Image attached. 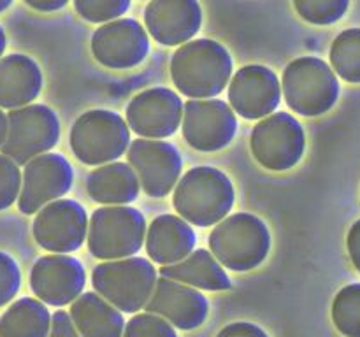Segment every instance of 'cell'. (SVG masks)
<instances>
[{"instance_id": "cell-1", "label": "cell", "mask_w": 360, "mask_h": 337, "mask_svg": "<svg viewBox=\"0 0 360 337\" xmlns=\"http://www.w3.org/2000/svg\"><path fill=\"white\" fill-rule=\"evenodd\" d=\"M227 49L211 39H195L179 46L171 60V77L181 95L211 98L224 91L232 76Z\"/></svg>"}, {"instance_id": "cell-2", "label": "cell", "mask_w": 360, "mask_h": 337, "mask_svg": "<svg viewBox=\"0 0 360 337\" xmlns=\"http://www.w3.org/2000/svg\"><path fill=\"white\" fill-rule=\"evenodd\" d=\"M234 199V186L227 174L214 167H193L176 185L172 204L188 223L211 227L227 218Z\"/></svg>"}, {"instance_id": "cell-3", "label": "cell", "mask_w": 360, "mask_h": 337, "mask_svg": "<svg viewBox=\"0 0 360 337\" xmlns=\"http://www.w3.org/2000/svg\"><path fill=\"white\" fill-rule=\"evenodd\" d=\"M210 248L224 267L248 272L269 255V228L255 214L236 213L217 223L210 235Z\"/></svg>"}, {"instance_id": "cell-4", "label": "cell", "mask_w": 360, "mask_h": 337, "mask_svg": "<svg viewBox=\"0 0 360 337\" xmlns=\"http://www.w3.org/2000/svg\"><path fill=\"white\" fill-rule=\"evenodd\" d=\"M157 281L153 263L141 256L108 260L91 272L95 291L122 312H137L146 308Z\"/></svg>"}, {"instance_id": "cell-5", "label": "cell", "mask_w": 360, "mask_h": 337, "mask_svg": "<svg viewBox=\"0 0 360 337\" xmlns=\"http://www.w3.org/2000/svg\"><path fill=\"white\" fill-rule=\"evenodd\" d=\"M334 69L315 56H302L287 65L281 90L288 107L301 116L315 118L329 112L340 97Z\"/></svg>"}, {"instance_id": "cell-6", "label": "cell", "mask_w": 360, "mask_h": 337, "mask_svg": "<svg viewBox=\"0 0 360 337\" xmlns=\"http://www.w3.org/2000/svg\"><path fill=\"white\" fill-rule=\"evenodd\" d=\"M146 220L129 206H108L95 211L88 225V249L95 258L120 260L134 256L146 242Z\"/></svg>"}, {"instance_id": "cell-7", "label": "cell", "mask_w": 360, "mask_h": 337, "mask_svg": "<svg viewBox=\"0 0 360 337\" xmlns=\"http://www.w3.org/2000/svg\"><path fill=\"white\" fill-rule=\"evenodd\" d=\"M69 140L72 153L84 165L111 164L129 150V123L118 112L94 109L74 121Z\"/></svg>"}, {"instance_id": "cell-8", "label": "cell", "mask_w": 360, "mask_h": 337, "mask_svg": "<svg viewBox=\"0 0 360 337\" xmlns=\"http://www.w3.org/2000/svg\"><path fill=\"white\" fill-rule=\"evenodd\" d=\"M6 143L2 153L25 165L39 154L48 153L60 140V121L56 112L44 104H28L11 109L7 114Z\"/></svg>"}, {"instance_id": "cell-9", "label": "cell", "mask_w": 360, "mask_h": 337, "mask_svg": "<svg viewBox=\"0 0 360 337\" xmlns=\"http://www.w3.org/2000/svg\"><path fill=\"white\" fill-rule=\"evenodd\" d=\"M250 147L262 167L283 172L301 161L306 133L301 123L288 112H273L255 125Z\"/></svg>"}, {"instance_id": "cell-10", "label": "cell", "mask_w": 360, "mask_h": 337, "mask_svg": "<svg viewBox=\"0 0 360 337\" xmlns=\"http://www.w3.org/2000/svg\"><path fill=\"white\" fill-rule=\"evenodd\" d=\"M183 137L197 151L211 153L227 147L238 132L236 111L218 98H195L185 104Z\"/></svg>"}, {"instance_id": "cell-11", "label": "cell", "mask_w": 360, "mask_h": 337, "mask_svg": "<svg viewBox=\"0 0 360 337\" xmlns=\"http://www.w3.org/2000/svg\"><path fill=\"white\" fill-rule=\"evenodd\" d=\"M127 160L136 171L141 188L153 199L167 197L181 176L183 160L172 144L155 139H137L127 150Z\"/></svg>"}, {"instance_id": "cell-12", "label": "cell", "mask_w": 360, "mask_h": 337, "mask_svg": "<svg viewBox=\"0 0 360 337\" xmlns=\"http://www.w3.org/2000/svg\"><path fill=\"white\" fill-rule=\"evenodd\" d=\"M74 171L65 157L44 153L35 157L23 168L18 207L23 214H35L53 200H58L72 188Z\"/></svg>"}, {"instance_id": "cell-13", "label": "cell", "mask_w": 360, "mask_h": 337, "mask_svg": "<svg viewBox=\"0 0 360 337\" xmlns=\"http://www.w3.org/2000/svg\"><path fill=\"white\" fill-rule=\"evenodd\" d=\"M88 216L79 202L58 199L42 207L34 220V239L51 253H72L88 237Z\"/></svg>"}, {"instance_id": "cell-14", "label": "cell", "mask_w": 360, "mask_h": 337, "mask_svg": "<svg viewBox=\"0 0 360 337\" xmlns=\"http://www.w3.org/2000/svg\"><path fill=\"white\" fill-rule=\"evenodd\" d=\"M91 53L95 60L108 69H132L146 60L150 37L139 21L118 18L95 30L91 35Z\"/></svg>"}, {"instance_id": "cell-15", "label": "cell", "mask_w": 360, "mask_h": 337, "mask_svg": "<svg viewBox=\"0 0 360 337\" xmlns=\"http://www.w3.org/2000/svg\"><path fill=\"white\" fill-rule=\"evenodd\" d=\"M183 111L185 105L176 91L164 86L150 88L130 100L127 123L144 139H167L181 125Z\"/></svg>"}, {"instance_id": "cell-16", "label": "cell", "mask_w": 360, "mask_h": 337, "mask_svg": "<svg viewBox=\"0 0 360 337\" xmlns=\"http://www.w3.org/2000/svg\"><path fill=\"white\" fill-rule=\"evenodd\" d=\"M86 274L77 258L62 253L41 256L30 270V288L48 305L72 304L83 293Z\"/></svg>"}, {"instance_id": "cell-17", "label": "cell", "mask_w": 360, "mask_h": 337, "mask_svg": "<svg viewBox=\"0 0 360 337\" xmlns=\"http://www.w3.org/2000/svg\"><path fill=\"white\" fill-rule=\"evenodd\" d=\"M281 84L276 74L264 65H246L229 84L231 107L245 119H262L273 114L281 100Z\"/></svg>"}, {"instance_id": "cell-18", "label": "cell", "mask_w": 360, "mask_h": 337, "mask_svg": "<svg viewBox=\"0 0 360 337\" xmlns=\"http://www.w3.org/2000/svg\"><path fill=\"white\" fill-rule=\"evenodd\" d=\"M144 309L165 318L176 329L193 330L206 322L210 302L197 288L162 276Z\"/></svg>"}, {"instance_id": "cell-19", "label": "cell", "mask_w": 360, "mask_h": 337, "mask_svg": "<svg viewBox=\"0 0 360 337\" xmlns=\"http://www.w3.org/2000/svg\"><path fill=\"white\" fill-rule=\"evenodd\" d=\"M144 25L160 44L181 46L200 30L202 9L197 0H150L144 9Z\"/></svg>"}, {"instance_id": "cell-20", "label": "cell", "mask_w": 360, "mask_h": 337, "mask_svg": "<svg viewBox=\"0 0 360 337\" xmlns=\"http://www.w3.org/2000/svg\"><path fill=\"white\" fill-rule=\"evenodd\" d=\"M197 235L192 225L181 216H157L146 232V253L155 263L171 265L181 262L195 248Z\"/></svg>"}, {"instance_id": "cell-21", "label": "cell", "mask_w": 360, "mask_h": 337, "mask_svg": "<svg viewBox=\"0 0 360 337\" xmlns=\"http://www.w3.org/2000/svg\"><path fill=\"white\" fill-rule=\"evenodd\" d=\"M41 90L42 72L34 58L20 53L0 58V107L18 109L32 104Z\"/></svg>"}, {"instance_id": "cell-22", "label": "cell", "mask_w": 360, "mask_h": 337, "mask_svg": "<svg viewBox=\"0 0 360 337\" xmlns=\"http://www.w3.org/2000/svg\"><path fill=\"white\" fill-rule=\"evenodd\" d=\"M70 318L83 337H123L125 319L102 295L86 291L70 304Z\"/></svg>"}, {"instance_id": "cell-23", "label": "cell", "mask_w": 360, "mask_h": 337, "mask_svg": "<svg viewBox=\"0 0 360 337\" xmlns=\"http://www.w3.org/2000/svg\"><path fill=\"white\" fill-rule=\"evenodd\" d=\"M160 276L206 291H225L232 286L224 265L207 249H195L181 262L160 267Z\"/></svg>"}, {"instance_id": "cell-24", "label": "cell", "mask_w": 360, "mask_h": 337, "mask_svg": "<svg viewBox=\"0 0 360 337\" xmlns=\"http://www.w3.org/2000/svg\"><path fill=\"white\" fill-rule=\"evenodd\" d=\"M139 179L130 164L111 161L97 167L86 181L91 200L105 206H127L139 195Z\"/></svg>"}, {"instance_id": "cell-25", "label": "cell", "mask_w": 360, "mask_h": 337, "mask_svg": "<svg viewBox=\"0 0 360 337\" xmlns=\"http://www.w3.org/2000/svg\"><path fill=\"white\" fill-rule=\"evenodd\" d=\"M51 318L39 298H18L0 316V337H48Z\"/></svg>"}, {"instance_id": "cell-26", "label": "cell", "mask_w": 360, "mask_h": 337, "mask_svg": "<svg viewBox=\"0 0 360 337\" xmlns=\"http://www.w3.org/2000/svg\"><path fill=\"white\" fill-rule=\"evenodd\" d=\"M330 65L347 83H360V28L345 30L330 46Z\"/></svg>"}, {"instance_id": "cell-27", "label": "cell", "mask_w": 360, "mask_h": 337, "mask_svg": "<svg viewBox=\"0 0 360 337\" xmlns=\"http://www.w3.org/2000/svg\"><path fill=\"white\" fill-rule=\"evenodd\" d=\"M333 322L345 337H360V283L338 291L333 302Z\"/></svg>"}, {"instance_id": "cell-28", "label": "cell", "mask_w": 360, "mask_h": 337, "mask_svg": "<svg viewBox=\"0 0 360 337\" xmlns=\"http://www.w3.org/2000/svg\"><path fill=\"white\" fill-rule=\"evenodd\" d=\"M350 0H294L299 16L311 25H333L347 14Z\"/></svg>"}, {"instance_id": "cell-29", "label": "cell", "mask_w": 360, "mask_h": 337, "mask_svg": "<svg viewBox=\"0 0 360 337\" xmlns=\"http://www.w3.org/2000/svg\"><path fill=\"white\" fill-rule=\"evenodd\" d=\"M132 0H74L77 14L90 23H108L129 11Z\"/></svg>"}, {"instance_id": "cell-30", "label": "cell", "mask_w": 360, "mask_h": 337, "mask_svg": "<svg viewBox=\"0 0 360 337\" xmlns=\"http://www.w3.org/2000/svg\"><path fill=\"white\" fill-rule=\"evenodd\" d=\"M123 337H178L174 325L155 312H139L125 325Z\"/></svg>"}, {"instance_id": "cell-31", "label": "cell", "mask_w": 360, "mask_h": 337, "mask_svg": "<svg viewBox=\"0 0 360 337\" xmlns=\"http://www.w3.org/2000/svg\"><path fill=\"white\" fill-rule=\"evenodd\" d=\"M23 174L20 165L7 154H0V211H6L20 199Z\"/></svg>"}, {"instance_id": "cell-32", "label": "cell", "mask_w": 360, "mask_h": 337, "mask_svg": "<svg viewBox=\"0 0 360 337\" xmlns=\"http://www.w3.org/2000/svg\"><path fill=\"white\" fill-rule=\"evenodd\" d=\"M21 286V270L16 260L0 251V308L9 304Z\"/></svg>"}, {"instance_id": "cell-33", "label": "cell", "mask_w": 360, "mask_h": 337, "mask_svg": "<svg viewBox=\"0 0 360 337\" xmlns=\"http://www.w3.org/2000/svg\"><path fill=\"white\" fill-rule=\"evenodd\" d=\"M48 337H83L77 332L70 312L56 311L51 318V330Z\"/></svg>"}, {"instance_id": "cell-34", "label": "cell", "mask_w": 360, "mask_h": 337, "mask_svg": "<svg viewBox=\"0 0 360 337\" xmlns=\"http://www.w3.org/2000/svg\"><path fill=\"white\" fill-rule=\"evenodd\" d=\"M217 337H269L264 329L250 322H236L224 326Z\"/></svg>"}, {"instance_id": "cell-35", "label": "cell", "mask_w": 360, "mask_h": 337, "mask_svg": "<svg viewBox=\"0 0 360 337\" xmlns=\"http://www.w3.org/2000/svg\"><path fill=\"white\" fill-rule=\"evenodd\" d=\"M347 248L352 263H354L355 269L360 272V220L355 221V223L352 225L350 232H348Z\"/></svg>"}, {"instance_id": "cell-36", "label": "cell", "mask_w": 360, "mask_h": 337, "mask_svg": "<svg viewBox=\"0 0 360 337\" xmlns=\"http://www.w3.org/2000/svg\"><path fill=\"white\" fill-rule=\"evenodd\" d=\"M67 2L69 0H25L27 6H30L35 11H41V13H55V11L63 9Z\"/></svg>"}, {"instance_id": "cell-37", "label": "cell", "mask_w": 360, "mask_h": 337, "mask_svg": "<svg viewBox=\"0 0 360 337\" xmlns=\"http://www.w3.org/2000/svg\"><path fill=\"white\" fill-rule=\"evenodd\" d=\"M7 128H9V121H7V114L0 107V150H2L4 143L7 137Z\"/></svg>"}, {"instance_id": "cell-38", "label": "cell", "mask_w": 360, "mask_h": 337, "mask_svg": "<svg viewBox=\"0 0 360 337\" xmlns=\"http://www.w3.org/2000/svg\"><path fill=\"white\" fill-rule=\"evenodd\" d=\"M6 46H7V37H6V32H4V28L0 27V58H2L4 51H6Z\"/></svg>"}, {"instance_id": "cell-39", "label": "cell", "mask_w": 360, "mask_h": 337, "mask_svg": "<svg viewBox=\"0 0 360 337\" xmlns=\"http://www.w3.org/2000/svg\"><path fill=\"white\" fill-rule=\"evenodd\" d=\"M11 4H13V0H0V13H4Z\"/></svg>"}]
</instances>
